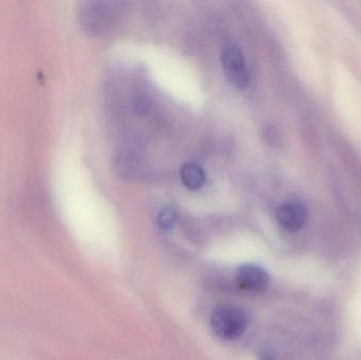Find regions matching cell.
Wrapping results in <instances>:
<instances>
[{
	"label": "cell",
	"mask_w": 361,
	"mask_h": 360,
	"mask_svg": "<svg viewBox=\"0 0 361 360\" xmlns=\"http://www.w3.org/2000/svg\"><path fill=\"white\" fill-rule=\"evenodd\" d=\"M210 327L214 333L222 340H238L247 329V317L238 306L222 304L212 311Z\"/></svg>",
	"instance_id": "1"
},
{
	"label": "cell",
	"mask_w": 361,
	"mask_h": 360,
	"mask_svg": "<svg viewBox=\"0 0 361 360\" xmlns=\"http://www.w3.org/2000/svg\"><path fill=\"white\" fill-rule=\"evenodd\" d=\"M180 179L185 187L189 190H197L205 184V171L199 164L186 163L180 168Z\"/></svg>",
	"instance_id": "5"
},
{
	"label": "cell",
	"mask_w": 361,
	"mask_h": 360,
	"mask_svg": "<svg viewBox=\"0 0 361 360\" xmlns=\"http://www.w3.org/2000/svg\"><path fill=\"white\" fill-rule=\"evenodd\" d=\"M176 221H177V216H176L175 211L169 209V207H165L159 213V226H160L161 230H165V232L173 230Z\"/></svg>",
	"instance_id": "6"
},
{
	"label": "cell",
	"mask_w": 361,
	"mask_h": 360,
	"mask_svg": "<svg viewBox=\"0 0 361 360\" xmlns=\"http://www.w3.org/2000/svg\"><path fill=\"white\" fill-rule=\"evenodd\" d=\"M147 104H146L145 99H137V101H135V110L140 116L145 114L146 112H147Z\"/></svg>",
	"instance_id": "7"
},
{
	"label": "cell",
	"mask_w": 361,
	"mask_h": 360,
	"mask_svg": "<svg viewBox=\"0 0 361 360\" xmlns=\"http://www.w3.org/2000/svg\"><path fill=\"white\" fill-rule=\"evenodd\" d=\"M222 67L229 82L238 89L250 86V76L243 53L239 46L229 44L221 55Z\"/></svg>",
	"instance_id": "2"
},
{
	"label": "cell",
	"mask_w": 361,
	"mask_h": 360,
	"mask_svg": "<svg viewBox=\"0 0 361 360\" xmlns=\"http://www.w3.org/2000/svg\"><path fill=\"white\" fill-rule=\"evenodd\" d=\"M260 360H275V359H274L271 353L263 352L262 354L260 355Z\"/></svg>",
	"instance_id": "8"
},
{
	"label": "cell",
	"mask_w": 361,
	"mask_h": 360,
	"mask_svg": "<svg viewBox=\"0 0 361 360\" xmlns=\"http://www.w3.org/2000/svg\"><path fill=\"white\" fill-rule=\"evenodd\" d=\"M307 218H309V211L302 203H283L276 211V219L278 223L284 230L290 232L300 230L307 223Z\"/></svg>",
	"instance_id": "3"
},
{
	"label": "cell",
	"mask_w": 361,
	"mask_h": 360,
	"mask_svg": "<svg viewBox=\"0 0 361 360\" xmlns=\"http://www.w3.org/2000/svg\"><path fill=\"white\" fill-rule=\"evenodd\" d=\"M238 287L250 293H260L267 289L269 283V276L267 271L255 264L241 266L235 276Z\"/></svg>",
	"instance_id": "4"
}]
</instances>
